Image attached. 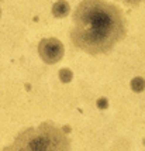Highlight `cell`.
<instances>
[{"label": "cell", "mask_w": 145, "mask_h": 151, "mask_svg": "<svg viewBox=\"0 0 145 151\" xmlns=\"http://www.w3.org/2000/svg\"><path fill=\"white\" fill-rule=\"evenodd\" d=\"M125 35L127 20L123 12L106 0H82L72 14L71 42L89 55L111 52Z\"/></svg>", "instance_id": "obj_1"}, {"label": "cell", "mask_w": 145, "mask_h": 151, "mask_svg": "<svg viewBox=\"0 0 145 151\" xmlns=\"http://www.w3.org/2000/svg\"><path fill=\"white\" fill-rule=\"evenodd\" d=\"M51 12H52V16L55 19H65L71 12V6L66 0H58L54 3Z\"/></svg>", "instance_id": "obj_4"}, {"label": "cell", "mask_w": 145, "mask_h": 151, "mask_svg": "<svg viewBox=\"0 0 145 151\" xmlns=\"http://www.w3.org/2000/svg\"><path fill=\"white\" fill-rule=\"evenodd\" d=\"M0 151H71V138L52 122L21 130L11 144Z\"/></svg>", "instance_id": "obj_2"}, {"label": "cell", "mask_w": 145, "mask_h": 151, "mask_svg": "<svg viewBox=\"0 0 145 151\" xmlns=\"http://www.w3.org/2000/svg\"><path fill=\"white\" fill-rule=\"evenodd\" d=\"M109 106V102H107V99L106 98H100L99 100H97V107H100V109H106Z\"/></svg>", "instance_id": "obj_8"}, {"label": "cell", "mask_w": 145, "mask_h": 151, "mask_svg": "<svg viewBox=\"0 0 145 151\" xmlns=\"http://www.w3.org/2000/svg\"><path fill=\"white\" fill-rule=\"evenodd\" d=\"M58 75H59V81L62 83H69L73 78V72L69 68H62V69H59V73H58Z\"/></svg>", "instance_id": "obj_6"}, {"label": "cell", "mask_w": 145, "mask_h": 151, "mask_svg": "<svg viewBox=\"0 0 145 151\" xmlns=\"http://www.w3.org/2000/svg\"><path fill=\"white\" fill-rule=\"evenodd\" d=\"M0 17H1V9H0Z\"/></svg>", "instance_id": "obj_9"}, {"label": "cell", "mask_w": 145, "mask_h": 151, "mask_svg": "<svg viewBox=\"0 0 145 151\" xmlns=\"http://www.w3.org/2000/svg\"><path fill=\"white\" fill-rule=\"evenodd\" d=\"M123 3H125L127 6H131V7H137L138 4H141L142 1H145V0H121Z\"/></svg>", "instance_id": "obj_7"}, {"label": "cell", "mask_w": 145, "mask_h": 151, "mask_svg": "<svg viewBox=\"0 0 145 151\" xmlns=\"http://www.w3.org/2000/svg\"><path fill=\"white\" fill-rule=\"evenodd\" d=\"M64 54H65L64 44L58 38H54V37L52 38H42L38 44V55L48 65H54V64L59 62L64 58Z\"/></svg>", "instance_id": "obj_3"}, {"label": "cell", "mask_w": 145, "mask_h": 151, "mask_svg": "<svg viewBox=\"0 0 145 151\" xmlns=\"http://www.w3.org/2000/svg\"><path fill=\"white\" fill-rule=\"evenodd\" d=\"M130 86H131V89L135 93L142 92V91L145 89V79L142 78V76H135V78L131 81Z\"/></svg>", "instance_id": "obj_5"}]
</instances>
